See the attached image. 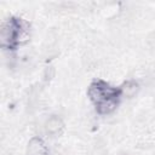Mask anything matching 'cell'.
Instances as JSON below:
<instances>
[{"mask_svg": "<svg viewBox=\"0 0 155 155\" xmlns=\"http://www.w3.org/2000/svg\"><path fill=\"white\" fill-rule=\"evenodd\" d=\"M139 90V85L137 81L134 80H127L125 81L121 87H120V96H124L126 98H132L133 96H136V93Z\"/></svg>", "mask_w": 155, "mask_h": 155, "instance_id": "cell-5", "label": "cell"}, {"mask_svg": "<svg viewBox=\"0 0 155 155\" xmlns=\"http://www.w3.org/2000/svg\"><path fill=\"white\" fill-rule=\"evenodd\" d=\"M44 130L46 132L47 136L50 137H57L59 136L63 130H64V124H63V120L59 117V116H51L46 120L45 125H44Z\"/></svg>", "mask_w": 155, "mask_h": 155, "instance_id": "cell-3", "label": "cell"}, {"mask_svg": "<svg viewBox=\"0 0 155 155\" xmlns=\"http://www.w3.org/2000/svg\"><path fill=\"white\" fill-rule=\"evenodd\" d=\"M88 97L90 99L97 105L102 102L109 101V99H114V98H119L120 97V91L116 88L110 87L107 82L101 81V80H96L93 81L90 87H88Z\"/></svg>", "mask_w": 155, "mask_h": 155, "instance_id": "cell-2", "label": "cell"}, {"mask_svg": "<svg viewBox=\"0 0 155 155\" xmlns=\"http://www.w3.org/2000/svg\"><path fill=\"white\" fill-rule=\"evenodd\" d=\"M27 155H47V148L41 138L34 137L28 142Z\"/></svg>", "mask_w": 155, "mask_h": 155, "instance_id": "cell-4", "label": "cell"}, {"mask_svg": "<svg viewBox=\"0 0 155 155\" xmlns=\"http://www.w3.org/2000/svg\"><path fill=\"white\" fill-rule=\"evenodd\" d=\"M24 22L18 18H8L1 24L0 39L2 46L12 47L15 46L19 38L24 34Z\"/></svg>", "mask_w": 155, "mask_h": 155, "instance_id": "cell-1", "label": "cell"}, {"mask_svg": "<svg viewBox=\"0 0 155 155\" xmlns=\"http://www.w3.org/2000/svg\"><path fill=\"white\" fill-rule=\"evenodd\" d=\"M53 76H54V68H53L52 65L46 67V68L44 69V73H42V81H44L45 84H47V82H50V81L52 80Z\"/></svg>", "mask_w": 155, "mask_h": 155, "instance_id": "cell-6", "label": "cell"}]
</instances>
